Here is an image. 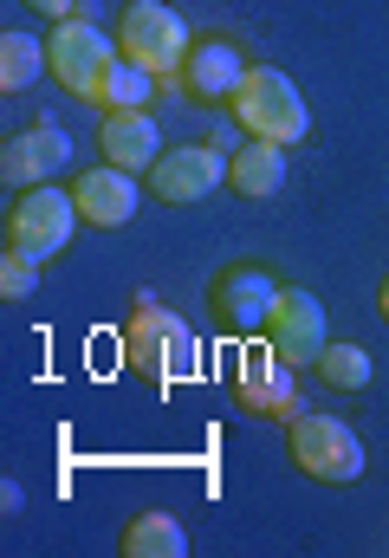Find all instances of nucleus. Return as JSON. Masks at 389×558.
I'll list each match as a JSON object with an SVG mask.
<instances>
[{"mask_svg":"<svg viewBox=\"0 0 389 558\" xmlns=\"http://www.w3.org/2000/svg\"><path fill=\"white\" fill-rule=\"evenodd\" d=\"M72 202H78V215L92 228H124L130 215H136V182H130V169H118V162H98V169H85L72 182Z\"/></svg>","mask_w":389,"mask_h":558,"instance_id":"obj_13","label":"nucleus"},{"mask_svg":"<svg viewBox=\"0 0 389 558\" xmlns=\"http://www.w3.org/2000/svg\"><path fill=\"white\" fill-rule=\"evenodd\" d=\"M312 371H318L325 390H344V397L370 390V351H364V344H325Z\"/></svg>","mask_w":389,"mask_h":558,"instance_id":"obj_19","label":"nucleus"},{"mask_svg":"<svg viewBox=\"0 0 389 558\" xmlns=\"http://www.w3.org/2000/svg\"><path fill=\"white\" fill-rule=\"evenodd\" d=\"M124 364L143 384L169 390V384L195 377V331L175 312H162L156 299H136V312H130V325H124Z\"/></svg>","mask_w":389,"mask_h":558,"instance_id":"obj_1","label":"nucleus"},{"mask_svg":"<svg viewBox=\"0 0 389 558\" xmlns=\"http://www.w3.org/2000/svg\"><path fill=\"white\" fill-rule=\"evenodd\" d=\"M234 397L247 416L266 422H292L299 416V384H292V364L272 351V344H247L241 364H234Z\"/></svg>","mask_w":389,"mask_h":558,"instance_id":"obj_9","label":"nucleus"},{"mask_svg":"<svg viewBox=\"0 0 389 558\" xmlns=\"http://www.w3.org/2000/svg\"><path fill=\"white\" fill-rule=\"evenodd\" d=\"M285 448H292V468L305 481H325V487H351L364 474V441L344 416H299L285 422Z\"/></svg>","mask_w":389,"mask_h":558,"instance_id":"obj_4","label":"nucleus"},{"mask_svg":"<svg viewBox=\"0 0 389 558\" xmlns=\"http://www.w3.org/2000/svg\"><path fill=\"white\" fill-rule=\"evenodd\" d=\"M118 553H124V558H182V553H189V533H182V520H175V513L149 507V513H136V520L124 526Z\"/></svg>","mask_w":389,"mask_h":558,"instance_id":"obj_16","label":"nucleus"},{"mask_svg":"<svg viewBox=\"0 0 389 558\" xmlns=\"http://www.w3.org/2000/svg\"><path fill=\"white\" fill-rule=\"evenodd\" d=\"M65 156H72V137L39 118V124H26V131L7 137V149H0V182L7 189H39V182H52L65 169Z\"/></svg>","mask_w":389,"mask_h":558,"instance_id":"obj_12","label":"nucleus"},{"mask_svg":"<svg viewBox=\"0 0 389 558\" xmlns=\"http://www.w3.org/2000/svg\"><path fill=\"white\" fill-rule=\"evenodd\" d=\"M39 72H52L46 65V39H33V33H0V92L13 98V92H26Z\"/></svg>","mask_w":389,"mask_h":558,"instance_id":"obj_17","label":"nucleus"},{"mask_svg":"<svg viewBox=\"0 0 389 558\" xmlns=\"http://www.w3.org/2000/svg\"><path fill=\"white\" fill-rule=\"evenodd\" d=\"M279 292H285V286H272V274L254 267V260H234V267H221V274L208 279V305H215V318H221L234 338H266Z\"/></svg>","mask_w":389,"mask_h":558,"instance_id":"obj_8","label":"nucleus"},{"mask_svg":"<svg viewBox=\"0 0 389 558\" xmlns=\"http://www.w3.org/2000/svg\"><path fill=\"white\" fill-rule=\"evenodd\" d=\"M149 92H156V72H143L136 59H111V72H105V85H98V111H143L149 105Z\"/></svg>","mask_w":389,"mask_h":558,"instance_id":"obj_18","label":"nucleus"},{"mask_svg":"<svg viewBox=\"0 0 389 558\" xmlns=\"http://www.w3.org/2000/svg\"><path fill=\"white\" fill-rule=\"evenodd\" d=\"M266 344L299 371V364H318V351L331 344V331H325V305L312 299V292H299V286H285L279 292V305H272V325H266Z\"/></svg>","mask_w":389,"mask_h":558,"instance_id":"obj_11","label":"nucleus"},{"mask_svg":"<svg viewBox=\"0 0 389 558\" xmlns=\"http://www.w3.org/2000/svg\"><path fill=\"white\" fill-rule=\"evenodd\" d=\"M111 59H118V46H111L105 26H92V20H78V13H72V20H52V33H46V65H52V78L65 85V98L98 105V85H105Z\"/></svg>","mask_w":389,"mask_h":558,"instance_id":"obj_5","label":"nucleus"},{"mask_svg":"<svg viewBox=\"0 0 389 558\" xmlns=\"http://www.w3.org/2000/svg\"><path fill=\"white\" fill-rule=\"evenodd\" d=\"M98 149H105V162H118L130 175H149V162L162 156V131H156L149 111H105Z\"/></svg>","mask_w":389,"mask_h":558,"instance_id":"obj_14","label":"nucleus"},{"mask_svg":"<svg viewBox=\"0 0 389 558\" xmlns=\"http://www.w3.org/2000/svg\"><path fill=\"white\" fill-rule=\"evenodd\" d=\"M377 312H384V318H389V279H384V292H377Z\"/></svg>","mask_w":389,"mask_h":558,"instance_id":"obj_22","label":"nucleus"},{"mask_svg":"<svg viewBox=\"0 0 389 558\" xmlns=\"http://www.w3.org/2000/svg\"><path fill=\"white\" fill-rule=\"evenodd\" d=\"M33 286H39V260L20 254V247H7V254H0V299L13 305V299H26Z\"/></svg>","mask_w":389,"mask_h":558,"instance_id":"obj_20","label":"nucleus"},{"mask_svg":"<svg viewBox=\"0 0 389 558\" xmlns=\"http://www.w3.org/2000/svg\"><path fill=\"white\" fill-rule=\"evenodd\" d=\"M26 7H33V13H46V20H72V7H78V0H26Z\"/></svg>","mask_w":389,"mask_h":558,"instance_id":"obj_21","label":"nucleus"},{"mask_svg":"<svg viewBox=\"0 0 389 558\" xmlns=\"http://www.w3.org/2000/svg\"><path fill=\"white\" fill-rule=\"evenodd\" d=\"M78 221H85V215H78L72 189H52V182L20 189L13 208H7V247H20V254H33V260H52V254L72 247Z\"/></svg>","mask_w":389,"mask_h":558,"instance_id":"obj_6","label":"nucleus"},{"mask_svg":"<svg viewBox=\"0 0 389 558\" xmlns=\"http://www.w3.org/2000/svg\"><path fill=\"white\" fill-rule=\"evenodd\" d=\"M228 156H234V149H221V143H175V149H162V156L149 162L143 182H149L156 202H169V208H195V202H208V195L221 189Z\"/></svg>","mask_w":389,"mask_h":558,"instance_id":"obj_7","label":"nucleus"},{"mask_svg":"<svg viewBox=\"0 0 389 558\" xmlns=\"http://www.w3.org/2000/svg\"><path fill=\"white\" fill-rule=\"evenodd\" d=\"M234 124L247 137H266V143H279V149H292L312 131V111H305L299 85L279 65H247V85L234 92Z\"/></svg>","mask_w":389,"mask_h":558,"instance_id":"obj_2","label":"nucleus"},{"mask_svg":"<svg viewBox=\"0 0 389 558\" xmlns=\"http://www.w3.org/2000/svg\"><path fill=\"white\" fill-rule=\"evenodd\" d=\"M118 52L136 59L143 72H156V78L175 85V72L195 52V39H189V20L169 0H130L124 13H118Z\"/></svg>","mask_w":389,"mask_h":558,"instance_id":"obj_3","label":"nucleus"},{"mask_svg":"<svg viewBox=\"0 0 389 558\" xmlns=\"http://www.w3.org/2000/svg\"><path fill=\"white\" fill-rule=\"evenodd\" d=\"M241 85H247V59H241V46H228V39H195V52H189L182 72H175V92L195 98V105H234Z\"/></svg>","mask_w":389,"mask_h":558,"instance_id":"obj_10","label":"nucleus"},{"mask_svg":"<svg viewBox=\"0 0 389 558\" xmlns=\"http://www.w3.org/2000/svg\"><path fill=\"white\" fill-rule=\"evenodd\" d=\"M228 182L247 195V202H272L285 189V149L266 137H247L234 156H228Z\"/></svg>","mask_w":389,"mask_h":558,"instance_id":"obj_15","label":"nucleus"}]
</instances>
